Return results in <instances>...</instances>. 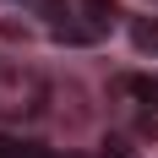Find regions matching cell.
I'll return each mask as SVG.
<instances>
[{
  "mask_svg": "<svg viewBox=\"0 0 158 158\" xmlns=\"http://www.w3.org/2000/svg\"><path fill=\"white\" fill-rule=\"evenodd\" d=\"M82 22L104 38V33L114 27V0H82Z\"/></svg>",
  "mask_w": 158,
  "mask_h": 158,
  "instance_id": "obj_3",
  "label": "cell"
},
{
  "mask_svg": "<svg viewBox=\"0 0 158 158\" xmlns=\"http://www.w3.org/2000/svg\"><path fill=\"white\" fill-rule=\"evenodd\" d=\"M87 158H131V147H126V142H104L98 153H87Z\"/></svg>",
  "mask_w": 158,
  "mask_h": 158,
  "instance_id": "obj_5",
  "label": "cell"
},
{
  "mask_svg": "<svg viewBox=\"0 0 158 158\" xmlns=\"http://www.w3.org/2000/svg\"><path fill=\"white\" fill-rule=\"evenodd\" d=\"M109 93H114V98H126L131 109H142L147 120L158 114V82H153V77H142V71H120V77L109 82Z\"/></svg>",
  "mask_w": 158,
  "mask_h": 158,
  "instance_id": "obj_2",
  "label": "cell"
},
{
  "mask_svg": "<svg viewBox=\"0 0 158 158\" xmlns=\"http://www.w3.org/2000/svg\"><path fill=\"white\" fill-rule=\"evenodd\" d=\"M49 104V82L33 65H0V120H33Z\"/></svg>",
  "mask_w": 158,
  "mask_h": 158,
  "instance_id": "obj_1",
  "label": "cell"
},
{
  "mask_svg": "<svg viewBox=\"0 0 158 158\" xmlns=\"http://www.w3.org/2000/svg\"><path fill=\"white\" fill-rule=\"evenodd\" d=\"M136 44H147V49H158V22H136Z\"/></svg>",
  "mask_w": 158,
  "mask_h": 158,
  "instance_id": "obj_4",
  "label": "cell"
}]
</instances>
